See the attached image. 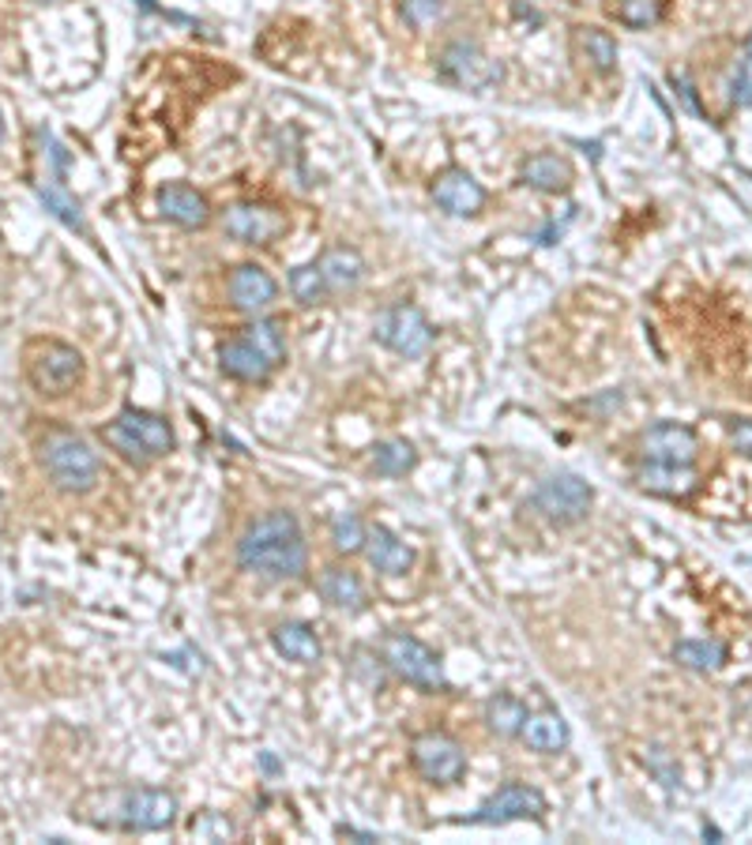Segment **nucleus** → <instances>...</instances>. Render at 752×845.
<instances>
[{"label": "nucleus", "instance_id": "25", "mask_svg": "<svg viewBox=\"0 0 752 845\" xmlns=\"http://www.w3.org/2000/svg\"><path fill=\"white\" fill-rule=\"evenodd\" d=\"M576 49H579V56H584V61L591 64L594 72H602V76H610V72L617 68V42H613L606 30L579 27L576 30Z\"/></svg>", "mask_w": 752, "mask_h": 845}, {"label": "nucleus", "instance_id": "39", "mask_svg": "<svg viewBox=\"0 0 752 845\" xmlns=\"http://www.w3.org/2000/svg\"><path fill=\"white\" fill-rule=\"evenodd\" d=\"M749 56H752V35H749Z\"/></svg>", "mask_w": 752, "mask_h": 845}, {"label": "nucleus", "instance_id": "4", "mask_svg": "<svg viewBox=\"0 0 752 845\" xmlns=\"http://www.w3.org/2000/svg\"><path fill=\"white\" fill-rule=\"evenodd\" d=\"M380 661L396 672L399 680L422 688V692H440L448 684L444 680V666L440 658L422 643V639L406 635V631H391L380 646Z\"/></svg>", "mask_w": 752, "mask_h": 845}, {"label": "nucleus", "instance_id": "35", "mask_svg": "<svg viewBox=\"0 0 752 845\" xmlns=\"http://www.w3.org/2000/svg\"><path fill=\"white\" fill-rule=\"evenodd\" d=\"M730 98H734V105H752V56L749 53L730 84Z\"/></svg>", "mask_w": 752, "mask_h": 845}, {"label": "nucleus", "instance_id": "26", "mask_svg": "<svg viewBox=\"0 0 752 845\" xmlns=\"http://www.w3.org/2000/svg\"><path fill=\"white\" fill-rule=\"evenodd\" d=\"M38 200H42V207L57 218V223H64L68 229H79V234H87L84 211H79V203L72 200L64 185H57V180H46V185H38Z\"/></svg>", "mask_w": 752, "mask_h": 845}, {"label": "nucleus", "instance_id": "12", "mask_svg": "<svg viewBox=\"0 0 752 845\" xmlns=\"http://www.w3.org/2000/svg\"><path fill=\"white\" fill-rule=\"evenodd\" d=\"M640 455L662 466H692L700 455V440L689 425L659 421L640 437Z\"/></svg>", "mask_w": 752, "mask_h": 845}, {"label": "nucleus", "instance_id": "15", "mask_svg": "<svg viewBox=\"0 0 752 845\" xmlns=\"http://www.w3.org/2000/svg\"><path fill=\"white\" fill-rule=\"evenodd\" d=\"M433 200H437V207L448 211V215L471 218L486 207V188H481L467 169H444V174L433 180Z\"/></svg>", "mask_w": 752, "mask_h": 845}, {"label": "nucleus", "instance_id": "27", "mask_svg": "<svg viewBox=\"0 0 752 845\" xmlns=\"http://www.w3.org/2000/svg\"><path fill=\"white\" fill-rule=\"evenodd\" d=\"M523 721H527V707L516 699V695H493L486 703V726L489 733L497 736H519Z\"/></svg>", "mask_w": 752, "mask_h": 845}, {"label": "nucleus", "instance_id": "21", "mask_svg": "<svg viewBox=\"0 0 752 845\" xmlns=\"http://www.w3.org/2000/svg\"><path fill=\"white\" fill-rule=\"evenodd\" d=\"M643 492L651 496H666V500H685L692 496L700 485V474L692 466H662V463H648L640 474H636Z\"/></svg>", "mask_w": 752, "mask_h": 845}, {"label": "nucleus", "instance_id": "32", "mask_svg": "<svg viewBox=\"0 0 752 845\" xmlns=\"http://www.w3.org/2000/svg\"><path fill=\"white\" fill-rule=\"evenodd\" d=\"M290 290H293V298H298L301 305H321V301L331 298L328 286H324L321 267H316V264H305V267L293 270V275H290Z\"/></svg>", "mask_w": 752, "mask_h": 845}, {"label": "nucleus", "instance_id": "7", "mask_svg": "<svg viewBox=\"0 0 752 845\" xmlns=\"http://www.w3.org/2000/svg\"><path fill=\"white\" fill-rule=\"evenodd\" d=\"M437 72L444 84H452L460 90H474V94L501 84V64H497L489 53H481L474 42H452L440 49Z\"/></svg>", "mask_w": 752, "mask_h": 845}, {"label": "nucleus", "instance_id": "24", "mask_svg": "<svg viewBox=\"0 0 752 845\" xmlns=\"http://www.w3.org/2000/svg\"><path fill=\"white\" fill-rule=\"evenodd\" d=\"M272 643L286 661H298V666H316V661L324 658V646H321V639H316V631L298 620L279 623V628L272 631Z\"/></svg>", "mask_w": 752, "mask_h": 845}, {"label": "nucleus", "instance_id": "11", "mask_svg": "<svg viewBox=\"0 0 752 845\" xmlns=\"http://www.w3.org/2000/svg\"><path fill=\"white\" fill-rule=\"evenodd\" d=\"M223 229L241 244H272L286 234V215L267 203H234L223 211Z\"/></svg>", "mask_w": 752, "mask_h": 845}, {"label": "nucleus", "instance_id": "5", "mask_svg": "<svg viewBox=\"0 0 752 845\" xmlns=\"http://www.w3.org/2000/svg\"><path fill=\"white\" fill-rule=\"evenodd\" d=\"M27 376L42 395H64L84 380V354L68 342L42 339L27 350Z\"/></svg>", "mask_w": 752, "mask_h": 845}, {"label": "nucleus", "instance_id": "34", "mask_svg": "<svg viewBox=\"0 0 752 845\" xmlns=\"http://www.w3.org/2000/svg\"><path fill=\"white\" fill-rule=\"evenodd\" d=\"M444 15V0H403V20L411 27H429Z\"/></svg>", "mask_w": 752, "mask_h": 845}, {"label": "nucleus", "instance_id": "20", "mask_svg": "<svg viewBox=\"0 0 752 845\" xmlns=\"http://www.w3.org/2000/svg\"><path fill=\"white\" fill-rule=\"evenodd\" d=\"M316 590H321V597L331 609H342V613L365 609V582L358 579V571L342 568V564H328L321 571V579H316Z\"/></svg>", "mask_w": 752, "mask_h": 845}, {"label": "nucleus", "instance_id": "16", "mask_svg": "<svg viewBox=\"0 0 752 845\" xmlns=\"http://www.w3.org/2000/svg\"><path fill=\"white\" fill-rule=\"evenodd\" d=\"M159 211L162 218H170L174 226L185 229H203L211 223V203L200 188L185 185V180H170L159 188Z\"/></svg>", "mask_w": 752, "mask_h": 845}, {"label": "nucleus", "instance_id": "14", "mask_svg": "<svg viewBox=\"0 0 752 845\" xmlns=\"http://www.w3.org/2000/svg\"><path fill=\"white\" fill-rule=\"evenodd\" d=\"M226 293H230V305L241 312H264L279 301V282L267 275L260 264H237L230 270V282H226Z\"/></svg>", "mask_w": 752, "mask_h": 845}, {"label": "nucleus", "instance_id": "10", "mask_svg": "<svg viewBox=\"0 0 752 845\" xmlns=\"http://www.w3.org/2000/svg\"><path fill=\"white\" fill-rule=\"evenodd\" d=\"M591 500H594L591 485L584 478H576V474H550L535 492L538 512L550 522H557V527H572V522L587 519Z\"/></svg>", "mask_w": 752, "mask_h": 845}, {"label": "nucleus", "instance_id": "33", "mask_svg": "<svg viewBox=\"0 0 752 845\" xmlns=\"http://www.w3.org/2000/svg\"><path fill=\"white\" fill-rule=\"evenodd\" d=\"M617 20L632 30H648L662 20V0H621Z\"/></svg>", "mask_w": 752, "mask_h": 845}, {"label": "nucleus", "instance_id": "6", "mask_svg": "<svg viewBox=\"0 0 752 845\" xmlns=\"http://www.w3.org/2000/svg\"><path fill=\"white\" fill-rule=\"evenodd\" d=\"M373 331H376V342L399 357H422L433 346V324L425 319V312L418 305H406V301L384 312Z\"/></svg>", "mask_w": 752, "mask_h": 845}, {"label": "nucleus", "instance_id": "9", "mask_svg": "<svg viewBox=\"0 0 752 845\" xmlns=\"http://www.w3.org/2000/svg\"><path fill=\"white\" fill-rule=\"evenodd\" d=\"M117 811L105 823H117L125 831H166L177 823V797L166 790H128L117 793Z\"/></svg>", "mask_w": 752, "mask_h": 845}, {"label": "nucleus", "instance_id": "22", "mask_svg": "<svg viewBox=\"0 0 752 845\" xmlns=\"http://www.w3.org/2000/svg\"><path fill=\"white\" fill-rule=\"evenodd\" d=\"M523 744L530 752H542V756H557V752L568 748V726L557 710H527V721L519 729Z\"/></svg>", "mask_w": 752, "mask_h": 845}, {"label": "nucleus", "instance_id": "13", "mask_svg": "<svg viewBox=\"0 0 752 845\" xmlns=\"http://www.w3.org/2000/svg\"><path fill=\"white\" fill-rule=\"evenodd\" d=\"M542 816H546L542 793H538L535 785L509 782L474 811L471 823H516V819H542Z\"/></svg>", "mask_w": 752, "mask_h": 845}, {"label": "nucleus", "instance_id": "28", "mask_svg": "<svg viewBox=\"0 0 752 845\" xmlns=\"http://www.w3.org/2000/svg\"><path fill=\"white\" fill-rule=\"evenodd\" d=\"M674 658L681 661L685 669H697V672H715L723 669L726 661V646L715 643V639H685V643L674 646Z\"/></svg>", "mask_w": 752, "mask_h": 845}, {"label": "nucleus", "instance_id": "23", "mask_svg": "<svg viewBox=\"0 0 752 845\" xmlns=\"http://www.w3.org/2000/svg\"><path fill=\"white\" fill-rule=\"evenodd\" d=\"M519 177H523V185L538 188V192H568L572 180H576V174H572V162L561 159V154H553V151L530 154V159L523 162Z\"/></svg>", "mask_w": 752, "mask_h": 845}, {"label": "nucleus", "instance_id": "18", "mask_svg": "<svg viewBox=\"0 0 752 845\" xmlns=\"http://www.w3.org/2000/svg\"><path fill=\"white\" fill-rule=\"evenodd\" d=\"M218 368H223L226 376H234V380H241V383H264L267 376L275 373L272 361L260 354L245 335H237V339L218 346Z\"/></svg>", "mask_w": 752, "mask_h": 845}, {"label": "nucleus", "instance_id": "40", "mask_svg": "<svg viewBox=\"0 0 752 845\" xmlns=\"http://www.w3.org/2000/svg\"><path fill=\"white\" fill-rule=\"evenodd\" d=\"M35 4H49V0H35Z\"/></svg>", "mask_w": 752, "mask_h": 845}, {"label": "nucleus", "instance_id": "37", "mask_svg": "<svg viewBox=\"0 0 752 845\" xmlns=\"http://www.w3.org/2000/svg\"><path fill=\"white\" fill-rule=\"evenodd\" d=\"M674 87H677V90H681V98H685V105H689V110H692V113H700V105H697V98H692V87H689V84H685V79H681V76H674Z\"/></svg>", "mask_w": 752, "mask_h": 845}, {"label": "nucleus", "instance_id": "17", "mask_svg": "<svg viewBox=\"0 0 752 845\" xmlns=\"http://www.w3.org/2000/svg\"><path fill=\"white\" fill-rule=\"evenodd\" d=\"M365 556H369V564L380 576H406V571L414 568V548L406 545L403 538H396L388 527H369L365 530Z\"/></svg>", "mask_w": 752, "mask_h": 845}, {"label": "nucleus", "instance_id": "8", "mask_svg": "<svg viewBox=\"0 0 752 845\" xmlns=\"http://www.w3.org/2000/svg\"><path fill=\"white\" fill-rule=\"evenodd\" d=\"M411 762L425 782H433V785H455L463 774H467V752H463V744L448 733L414 736Z\"/></svg>", "mask_w": 752, "mask_h": 845}, {"label": "nucleus", "instance_id": "31", "mask_svg": "<svg viewBox=\"0 0 752 845\" xmlns=\"http://www.w3.org/2000/svg\"><path fill=\"white\" fill-rule=\"evenodd\" d=\"M365 530H369V527H365L358 515H350V512L335 515V519H331V545H335V553H342V556L362 553V548H365Z\"/></svg>", "mask_w": 752, "mask_h": 845}, {"label": "nucleus", "instance_id": "29", "mask_svg": "<svg viewBox=\"0 0 752 845\" xmlns=\"http://www.w3.org/2000/svg\"><path fill=\"white\" fill-rule=\"evenodd\" d=\"M241 335L252 342V346L260 350V354L272 361L275 368L283 365V357H286V335H283V324H279V319H252L249 327H241Z\"/></svg>", "mask_w": 752, "mask_h": 845}, {"label": "nucleus", "instance_id": "19", "mask_svg": "<svg viewBox=\"0 0 752 845\" xmlns=\"http://www.w3.org/2000/svg\"><path fill=\"white\" fill-rule=\"evenodd\" d=\"M316 267H321L328 293H350V290H358L365 278L362 252L350 249V244H331V249H324V256L316 260Z\"/></svg>", "mask_w": 752, "mask_h": 845}, {"label": "nucleus", "instance_id": "2", "mask_svg": "<svg viewBox=\"0 0 752 845\" xmlns=\"http://www.w3.org/2000/svg\"><path fill=\"white\" fill-rule=\"evenodd\" d=\"M102 440L117 451L125 463L133 466H151L159 458H166L174 451V429L166 417L151 414V409H121L110 425L102 429Z\"/></svg>", "mask_w": 752, "mask_h": 845}, {"label": "nucleus", "instance_id": "3", "mask_svg": "<svg viewBox=\"0 0 752 845\" xmlns=\"http://www.w3.org/2000/svg\"><path fill=\"white\" fill-rule=\"evenodd\" d=\"M38 458H42L49 481L61 492H76V496L91 492L98 485V474H102L98 451L84 437H76V432H49Z\"/></svg>", "mask_w": 752, "mask_h": 845}, {"label": "nucleus", "instance_id": "30", "mask_svg": "<svg viewBox=\"0 0 752 845\" xmlns=\"http://www.w3.org/2000/svg\"><path fill=\"white\" fill-rule=\"evenodd\" d=\"M414 447L406 444V440H384V444H376L373 451V470L380 474V478H403L406 470L414 466Z\"/></svg>", "mask_w": 752, "mask_h": 845}, {"label": "nucleus", "instance_id": "36", "mask_svg": "<svg viewBox=\"0 0 752 845\" xmlns=\"http://www.w3.org/2000/svg\"><path fill=\"white\" fill-rule=\"evenodd\" d=\"M730 440H734V447L741 451L745 458H752V421H738L730 429Z\"/></svg>", "mask_w": 752, "mask_h": 845}, {"label": "nucleus", "instance_id": "38", "mask_svg": "<svg viewBox=\"0 0 752 845\" xmlns=\"http://www.w3.org/2000/svg\"><path fill=\"white\" fill-rule=\"evenodd\" d=\"M0 139H4V117H0Z\"/></svg>", "mask_w": 752, "mask_h": 845}, {"label": "nucleus", "instance_id": "1", "mask_svg": "<svg viewBox=\"0 0 752 845\" xmlns=\"http://www.w3.org/2000/svg\"><path fill=\"white\" fill-rule=\"evenodd\" d=\"M237 564L260 579H301L309 571V545L293 512L275 507L252 519L237 538Z\"/></svg>", "mask_w": 752, "mask_h": 845}]
</instances>
